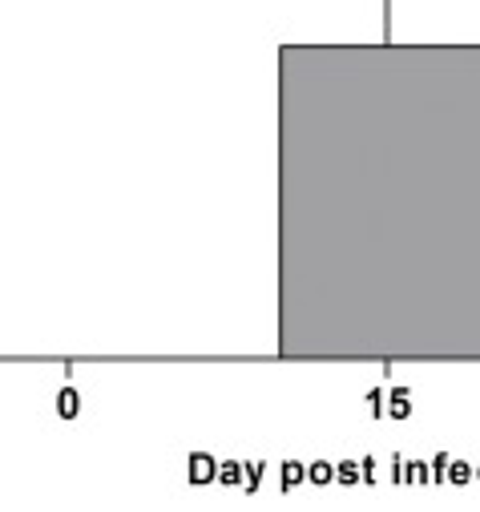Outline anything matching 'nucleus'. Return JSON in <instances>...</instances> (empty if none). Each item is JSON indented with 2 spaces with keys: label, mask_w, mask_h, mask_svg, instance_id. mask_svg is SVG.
<instances>
[{
  "label": "nucleus",
  "mask_w": 480,
  "mask_h": 512,
  "mask_svg": "<svg viewBox=\"0 0 480 512\" xmlns=\"http://www.w3.org/2000/svg\"><path fill=\"white\" fill-rule=\"evenodd\" d=\"M303 480H307V464H299V460H287V464H283V492H295Z\"/></svg>",
  "instance_id": "423d86ee"
},
{
  "label": "nucleus",
  "mask_w": 480,
  "mask_h": 512,
  "mask_svg": "<svg viewBox=\"0 0 480 512\" xmlns=\"http://www.w3.org/2000/svg\"><path fill=\"white\" fill-rule=\"evenodd\" d=\"M448 452H440V456H432V484H444L448 480Z\"/></svg>",
  "instance_id": "9d476101"
},
{
  "label": "nucleus",
  "mask_w": 480,
  "mask_h": 512,
  "mask_svg": "<svg viewBox=\"0 0 480 512\" xmlns=\"http://www.w3.org/2000/svg\"><path fill=\"white\" fill-rule=\"evenodd\" d=\"M186 480H190L194 488H206V484H214V480H218V460H214L210 452H190V464H186Z\"/></svg>",
  "instance_id": "f257e3e1"
},
{
  "label": "nucleus",
  "mask_w": 480,
  "mask_h": 512,
  "mask_svg": "<svg viewBox=\"0 0 480 512\" xmlns=\"http://www.w3.org/2000/svg\"><path fill=\"white\" fill-rule=\"evenodd\" d=\"M472 476H476V468H472V464H464V460H452V464H448V484L464 488Z\"/></svg>",
  "instance_id": "6e6552de"
},
{
  "label": "nucleus",
  "mask_w": 480,
  "mask_h": 512,
  "mask_svg": "<svg viewBox=\"0 0 480 512\" xmlns=\"http://www.w3.org/2000/svg\"><path fill=\"white\" fill-rule=\"evenodd\" d=\"M259 484H263V464L255 460V464H247V476H243V492H259Z\"/></svg>",
  "instance_id": "1a4fd4ad"
},
{
  "label": "nucleus",
  "mask_w": 480,
  "mask_h": 512,
  "mask_svg": "<svg viewBox=\"0 0 480 512\" xmlns=\"http://www.w3.org/2000/svg\"><path fill=\"white\" fill-rule=\"evenodd\" d=\"M359 480H364V468H359L355 460H339V464H335V484H343V488H355Z\"/></svg>",
  "instance_id": "39448f33"
},
{
  "label": "nucleus",
  "mask_w": 480,
  "mask_h": 512,
  "mask_svg": "<svg viewBox=\"0 0 480 512\" xmlns=\"http://www.w3.org/2000/svg\"><path fill=\"white\" fill-rule=\"evenodd\" d=\"M53 408H57L61 420H77V416H81V396H77V388H61Z\"/></svg>",
  "instance_id": "f03ea898"
},
{
  "label": "nucleus",
  "mask_w": 480,
  "mask_h": 512,
  "mask_svg": "<svg viewBox=\"0 0 480 512\" xmlns=\"http://www.w3.org/2000/svg\"><path fill=\"white\" fill-rule=\"evenodd\" d=\"M243 476H247V464H238V460L218 464V484H226V488H243Z\"/></svg>",
  "instance_id": "7ed1b4c3"
},
{
  "label": "nucleus",
  "mask_w": 480,
  "mask_h": 512,
  "mask_svg": "<svg viewBox=\"0 0 480 512\" xmlns=\"http://www.w3.org/2000/svg\"><path fill=\"white\" fill-rule=\"evenodd\" d=\"M368 412H372L376 420L388 412V408H384V392H380V388H372V392H368Z\"/></svg>",
  "instance_id": "9b49d317"
},
{
  "label": "nucleus",
  "mask_w": 480,
  "mask_h": 512,
  "mask_svg": "<svg viewBox=\"0 0 480 512\" xmlns=\"http://www.w3.org/2000/svg\"><path fill=\"white\" fill-rule=\"evenodd\" d=\"M476 480H480V468H476Z\"/></svg>",
  "instance_id": "ddd939ff"
},
{
  "label": "nucleus",
  "mask_w": 480,
  "mask_h": 512,
  "mask_svg": "<svg viewBox=\"0 0 480 512\" xmlns=\"http://www.w3.org/2000/svg\"><path fill=\"white\" fill-rule=\"evenodd\" d=\"M359 468H364V484H376V460L372 456L359 460Z\"/></svg>",
  "instance_id": "f8f14e48"
},
{
  "label": "nucleus",
  "mask_w": 480,
  "mask_h": 512,
  "mask_svg": "<svg viewBox=\"0 0 480 512\" xmlns=\"http://www.w3.org/2000/svg\"><path fill=\"white\" fill-rule=\"evenodd\" d=\"M307 480H311L315 488L331 484V480H335V464H327V460H315V464H307Z\"/></svg>",
  "instance_id": "0eeeda50"
},
{
  "label": "nucleus",
  "mask_w": 480,
  "mask_h": 512,
  "mask_svg": "<svg viewBox=\"0 0 480 512\" xmlns=\"http://www.w3.org/2000/svg\"><path fill=\"white\" fill-rule=\"evenodd\" d=\"M388 416H392V420H408V416H412V392H408V388H396V392L388 396Z\"/></svg>",
  "instance_id": "20e7f679"
}]
</instances>
